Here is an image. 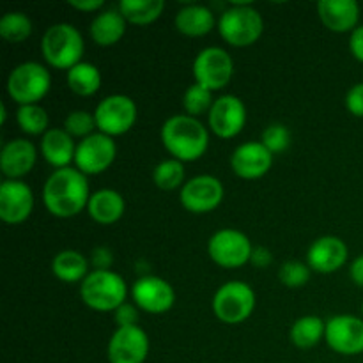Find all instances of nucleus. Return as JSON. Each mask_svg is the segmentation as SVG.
<instances>
[{
    "label": "nucleus",
    "mask_w": 363,
    "mask_h": 363,
    "mask_svg": "<svg viewBox=\"0 0 363 363\" xmlns=\"http://www.w3.org/2000/svg\"><path fill=\"white\" fill-rule=\"evenodd\" d=\"M89 181L78 169H59L46 179L43 201L46 209L57 218H71L89 204Z\"/></svg>",
    "instance_id": "nucleus-1"
},
{
    "label": "nucleus",
    "mask_w": 363,
    "mask_h": 363,
    "mask_svg": "<svg viewBox=\"0 0 363 363\" xmlns=\"http://www.w3.org/2000/svg\"><path fill=\"white\" fill-rule=\"evenodd\" d=\"M162 142L179 162H195L208 151L209 133L197 117L179 113L163 123Z\"/></svg>",
    "instance_id": "nucleus-2"
},
{
    "label": "nucleus",
    "mask_w": 363,
    "mask_h": 363,
    "mask_svg": "<svg viewBox=\"0 0 363 363\" xmlns=\"http://www.w3.org/2000/svg\"><path fill=\"white\" fill-rule=\"evenodd\" d=\"M84 38L71 23H55L46 28L41 39V52L46 62L57 69H67L82 62Z\"/></svg>",
    "instance_id": "nucleus-3"
},
{
    "label": "nucleus",
    "mask_w": 363,
    "mask_h": 363,
    "mask_svg": "<svg viewBox=\"0 0 363 363\" xmlns=\"http://www.w3.org/2000/svg\"><path fill=\"white\" fill-rule=\"evenodd\" d=\"M126 294L128 286L124 279L110 269H94L80 284L82 301L98 312H116L126 303Z\"/></svg>",
    "instance_id": "nucleus-4"
},
{
    "label": "nucleus",
    "mask_w": 363,
    "mask_h": 363,
    "mask_svg": "<svg viewBox=\"0 0 363 363\" xmlns=\"http://www.w3.org/2000/svg\"><path fill=\"white\" fill-rule=\"evenodd\" d=\"M264 21L261 13L248 2H234L223 11L218 21L220 35L233 46H250L261 38Z\"/></svg>",
    "instance_id": "nucleus-5"
},
{
    "label": "nucleus",
    "mask_w": 363,
    "mask_h": 363,
    "mask_svg": "<svg viewBox=\"0 0 363 363\" xmlns=\"http://www.w3.org/2000/svg\"><path fill=\"white\" fill-rule=\"evenodd\" d=\"M52 85V77L43 64L28 60L14 67L7 77V94L11 99L23 105H38Z\"/></svg>",
    "instance_id": "nucleus-6"
},
{
    "label": "nucleus",
    "mask_w": 363,
    "mask_h": 363,
    "mask_svg": "<svg viewBox=\"0 0 363 363\" xmlns=\"http://www.w3.org/2000/svg\"><path fill=\"white\" fill-rule=\"evenodd\" d=\"M255 308V293L248 284L233 280L220 287L213 296V312L220 321L238 325L252 315Z\"/></svg>",
    "instance_id": "nucleus-7"
},
{
    "label": "nucleus",
    "mask_w": 363,
    "mask_h": 363,
    "mask_svg": "<svg viewBox=\"0 0 363 363\" xmlns=\"http://www.w3.org/2000/svg\"><path fill=\"white\" fill-rule=\"evenodd\" d=\"M99 133L119 137L130 131L137 121V105L126 94H112L98 103L94 110Z\"/></svg>",
    "instance_id": "nucleus-8"
},
{
    "label": "nucleus",
    "mask_w": 363,
    "mask_h": 363,
    "mask_svg": "<svg viewBox=\"0 0 363 363\" xmlns=\"http://www.w3.org/2000/svg\"><path fill=\"white\" fill-rule=\"evenodd\" d=\"M250 240L236 229H222L209 238L208 254L222 268H240L252 257Z\"/></svg>",
    "instance_id": "nucleus-9"
},
{
    "label": "nucleus",
    "mask_w": 363,
    "mask_h": 363,
    "mask_svg": "<svg viewBox=\"0 0 363 363\" xmlns=\"http://www.w3.org/2000/svg\"><path fill=\"white\" fill-rule=\"evenodd\" d=\"M233 57L218 46L204 48L194 60L195 80L209 91H218V89L225 87L233 78Z\"/></svg>",
    "instance_id": "nucleus-10"
},
{
    "label": "nucleus",
    "mask_w": 363,
    "mask_h": 363,
    "mask_svg": "<svg viewBox=\"0 0 363 363\" xmlns=\"http://www.w3.org/2000/svg\"><path fill=\"white\" fill-rule=\"evenodd\" d=\"M117 155L116 142L105 133H92L78 142L74 163L82 174H101L113 163Z\"/></svg>",
    "instance_id": "nucleus-11"
},
{
    "label": "nucleus",
    "mask_w": 363,
    "mask_h": 363,
    "mask_svg": "<svg viewBox=\"0 0 363 363\" xmlns=\"http://www.w3.org/2000/svg\"><path fill=\"white\" fill-rule=\"evenodd\" d=\"M181 204L190 213H209L220 206L223 199V184L215 176H197L181 188Z\"/></svg>",
    "instance_id": "nucleus-12"
},
{
    "label": "nucleus",
    "mask_w": 363,
    "mask_h": 363,
    "mask_svg": "<svg viewBox=\"0 0 363 363\" xmlns=\"http://www.w3.org/2000/svg\"><path fill=\"white\" fill-rule=\"evenodd\" d=\"M149 354V337L138 326L117 328L106 347L110 363H144Z\"/></svg>",
    "instance_id": "nucleus-13"
},
{
    "label": "nucleus",
    "mask_w": 363,
    "mask_h": 363,
    "mask_svg": "<svg viewBox=\"0 0 363 363\" xmlns=\"http://www.w3.org/2000/svg\"><path fill=\"white\" fill-rule=\"evenodd\" d=\"M209 128L220 138H233L247 123V106L238 96L225 94L215 99L208 113Z\"/></svg>",
    "instance_id": "nucleus-14"
},
{
    "label": "nucleus",
    "mask_w": 363,
    "mask_h": 363,
    "mask_svg": "<svg viewBox=\"0 0 363 363\" xmlns=\"http://www.w3.org/2000/svg\"><path fill=\"white\" fill-rule=\"evenodd\" d=\"M326 342L335 353L353 357L363 353V319L335 315L326 323Z\"/></svg>",
    "instance_id": "nucleus-15"
},
{
    "label": "nucleus",
    "mask_w": 363,
    "mask_h": 363,
    "mask_svg": "<svg viewBox=\"0 0 363 363\" xmlns=\"http://www.w3.org/2000/svg\"><path fill=\"white\" fill-rule=\"evenodd\" d=\"M131 296L138 308L149 314H165L176 301V293L167 280L160 277H142L131 287Z\"/></svg>",
    "instance_id": "nucleus-16"
},
{
    "label": "nucleus",
    "mask_w": 363,
    "mask_h": 363,
    "mask_svg": "<svg viewBox=\"0 0 363 363\" xmlns=\"http://www.w3.org/2000/svg\"><path fill=\"white\" fill-rule=\"evenodd\" d=\"M34 194L20 179H6L0 184V218L6 223H21L30 216Z\"/></svg>",
    "instance_id": "nucleus-17"
},
{
    "label": "nucleus",
    "mask_w": 363,
    "mask_h": 363,
    "mask_svg": "<svg viewBox=\"0 0 363 363\" xmlns=\"http://www.w3.org/2000/svg\"><path fill=\"white\" fill-rule=\"evenodd\" d=\"M273 165V152L262 142H245L230 156L234 174L243 179H257L268 174Z\"/></svg>",
    "instance_id": "nucleus-18"
},
{
    "label": "nucleus",
    "mask_w": 363,
    "mask_h": 363,
    "mask_svg": "<svg viewBox=\"0 0 363 363\" xmlns=\"http://www.w3.org/2000/svg\"><path fill=\"white\" fill-rule=\"evenodd\" d=\"M347 261V247L340 238L323 236L311 245L307 252V264L318 273H333Z\"/></svg>",
    "instance_id": "nucleus-19"
},
{
    "label": "nucleus",
    "mask_w": 363,
    "mask_h": 363,
    "mask_svg": "<svg viewBox=\"0 0 363 363\" xmlns=\"http://www.w3.org/2000/svg\"><path fill=\"white\" fill-rule=\"evenodd\" d=\"M38 152L32 142L25 138H14L4 144L0 151V169L7 179H20L27 176L35 165Z\"/></svg>",
    "instance_id": "nucleus-20"
},
{
    "label": "nucleus",
    "mask_w": 363,
    "mask_h": 363,
    "mask_svg": "<svg viewBox=\"0 0 363 363\" xmlns=\"http://www.w3.org/2000/svg\"><path fill=\"white\" fill-rule=\"evenodd\" d=\"M318 13L326 28L332 32H347L357 27L360 6L354 0H319Z\"/></svg>",
    "instance_id": "nucleus-21"
},
{
    "label": "nucleus",
    "mask_w": 363,
    "mask_h": 363,
    "mask_svg": "<svg viewBox=\"0 0 363 363\" xmlns=\"http://www.w3.org/2000/svg\"><path fill=\"white\" fill-rule=\"evenodd\" d=\"M41 152L50 165L59 169H66L71 162H74V147L73 137L66 130L60 128H52L43 135Z\"/></svg>",
    "instance_id": "nucleus-22"
},
{
    "label": "nucleus",
    "mask_w": 363,
    "mask_h": 363,
    "mask_svg": "<svg viewBox=\"0 0 363 363\" xmlns=\"http://www.w3.org/2000/svg\"><path fill=\"white\" fill-rule=\"evenodd\" d=\"M124 208H126V204H124L123 195L116 190H110V188H103V190L92 194L87 204L91 218L101 225L116 223L124 215Z\"/></svg>",
    "instance_id": "nucleus-23"
},
{
    "label": "nucleus",
    "mask_w": 363,
    "mask_h": 363,
    "mask_svg": "<svg viewBox=\"0 0 363 363\" xmlns=\"http://www.w3.org/2000/svg\"><path fill=\"white\" fill-rule=\"evenodd\" d=\"M213 25H215L213 11L201 4L184 6L176 14V28L181 34L190 35V38H201V35L209 34Z\"/></svg>",
    "instance_id": "nucleus-24"
},
{
    "label": "nucleus",
    "mask_w": 363,
    "mask_h": 363,
    "mask_svg": "<svg viewBox=\"0 0 363 363\" xmlns=\"http://www.w3.org/2000/svg\"><path fill=\"white\" fill-rule=\"evenodd\" d=\"M124 32H126V18L116 9L103 11L91 23V38L99 46L116 45L123 39Z\"/></svg>",
    "instance_id": "nucleus-25"
},
{
    "label": "nucleus",
    "mask_w": 363,
    "mask_h": 363,
    "mask_svg": "<svg viewBox=\"0 0 363 363\" xmlns=\"http://www.w3.org/2000/svg\"><path fill=\"white\" fill-rule=\"evenodd\" d=\"M52 272L62 282L82 284V280L89 275V262L80 252L62 250L53 257Z\"/></svg>",
    "instance_id": "nucleus-26"
},
{
    "label": "nucleus",
    "mask_w": 363,
    "mask_h": 363,
    "mask_svg": "<svg viewBox=\"0 0 363 363\" xmlns=\"http://www.w3.org/2000/svg\"><path fill=\"white\" fill-rule=\"evenodd\" d=\"M326 333V325L318 315H303L291 326V342L301 350H308L321 342Z\"/></svg>",
    "instance_id": "nucleus-27"
},
{
    "label": "nucleus",
    "mask_w": 363,
    "mask_h": 363,
    "mask_svg": "<svg viewBox=\"0 0 363 363\" xmlns=\"http://www.w3.org/2000/svg\"><path fill=\"white\" fill-rule=\"evenodd\" d=\"M67 85L78 96H92L101 87V73L91 62H78L67 71Z\"/></svg>",
    "instance_id": "nucleus-28"
},
{
    "label": "nucleus",
    "mask_w": 363,
    "mask_h": 363,
    "mask_svg": "<svg viewBox=\"0 0 363 363\" xmlns=\"http://www.w3.org/2000/svg\"><path fill=\"white\" fill-rule=\"evenodd\" d=\"M165 9L163 0H121L119 11L126 21L135 25H147L158 20Z\"/></svg>",
    "instance_id": "nucleus-29"
},
{
    "label": "nucleus",
    "mask_w": 363,
    "mask_h": 363,
    "mask_svg": "<svg viewBox=\"0 0 363 363\" xmlns=\"http://www.w3.org/2000/svg\"><path fill=\"white\" fill-rule=\"evenodd\" d=\"M32 34L30 18L20 11H11L0 18V35L9 43H21Z\"/></svg>",
    "instance_id": "nucleus-30"
},
{
    "label": "nucleus",
    "mask_w": 363,
    "mask_h": 363,
    "mask_svg": "<svg viewBox=\"0 0 363 363\" xmlns=\"http://www.w3.org/2000/svg\"><path fill=\"white\" fill-rule=\"evenodd\" d=\"M152 181L162 190H176L184 181V165L176 158L163 160L152 170Z\"/></svg>",
    "instance_id": "nucleus-31"
},
{
    "label": "nucleus",
    "mask_w": 363,
    "mask_h": 363,
    "mask_svg": "<svg viewBox=\"0 0 363 363\" xmlns=\"http://www.w3.org/2000/svg\"><path fill=\"white\" fill-rule=\"evenodd\" d=\"M16 121L28 135H45L48 131V113L39 105H23L18 108Z\"/></svg>",
    "instance_id": "nucleus-32"
},
{
    "label": "nucleus",
    "mask_w": 363,
    "mask_h": 363,
    "mask_svg": "<svg viewBox=\"0 0 363 363\" xmlns=\"http://www.w3.org/2000/svg\"><path fill=\"white\" fill-rule=\"evenodd\" d=\"M211 92L213 91L206 89L204 85L197 84V82L194 85H190L183 94V106L186 110V116L199 117L206 112L209 113L213 103H215L213 101Z\"/></svg>",
    "instance_id": "nucleus-33"
},
{
    "label": "nucleus",
    "mask_w": 363,
    "mask_h": 363,
    "mask_svg": "<svg viewBox=\"0 0 363 363\" xmlns=\"http://www.w3.org/2000/svg\"><path fill=\"white\" fill-rule=\"evenodd\" d=\"M311 272L312 269L308 264L300 261H287L280 268L279 279L286 287L296 289V287H303L311 280Z\"/></svg>",
    "instance_id": "nucleus-34"
},
{
    "label": "nucleus",
    "mask_w": 363,
    "mask_h": 363,
    "mask_svg": "<svg viewBox=\"0 0 363 363\" xmlns=\"http://www.w3.org/2000/svg\"><path fill=\"white\" fill-rule=\"evenodd\" d=\"M96 126L94 113L87 112V110H74L64 121V130L71 135V137H89L92 135Z\"/></svg>",
    "instance_id": "nucleus-35"
},
{
    "label": "nucleus",
    "mask_w": 363,
    "mask_h": 363,
    "mask_svg": "<svg viewBox=\"0 0 363 363\" xmlns=\"http://www.w3.org/2000/svg\"><path fill=\"white\" fill-rule=\"evenodd\" d=\"M262 144L272 152H282L289 147L291 133L284 124H272L262 131Z\"/></svg>",
    "instance_id": "nucleus-36"
},
{
    "label": "nucleus",
    "mask_w": 363,
    "mask_h": 363,
    "mask_svg": "<svg viewBox=\"0 0 363 363\" xmlns=\"http://www.w3.org/2000/svg\"><path fill=\"white\" fill-rule=\"evenodd\" d=\"M116 323L119 328H126V326H137L138 323V311L135 305L123 303L116 311Z\"/></svg>",
    "instance_id": "nucleus-37"
},
{
    "label": "nucleus",
    "mask_w": 363,
    "mask_h": 363,
    "mask_svg": "<svg viewBox=\"0 0 363 363\" xmlns=\"http://www.w3.org/2000/svg\"><path fill=\"white\" fill-rule=\"evenodd\" d=\"M346 106L353 116L363 117V84H357L350 89L346 96Z\"/></svg>",
    "instance_id": "nucleus-38"
},
{
    "label": "nucleus",
    "mask_w": 363,
    "mask_h": 363,
    "mask_svg": "<svg viewBox=\"0 0 363 363\" xmlns=\"http://www.w3.org/2000/svg\"><path fill=\"white\" fill-rule=\"evenodd\" d=\"M113 264V254L106 247H98L92 252V266L96 269H101V272H106L110 269V266Z\"/></svg>",
    "instance_id": "nucleus-39"
},
{
    "label": "nucleus",
    "mask_w": 363,
    "mask_h": 363,
    "mask_svg": "<svg viewBox=\"0 0 363 363\" xmlns=\"http://www.w3.org/2000/svg\"><path fill=\"white\" fill-rule=\"evenodd\" d=\"M350 50L354 55V59L363 62V25L362 27H357L353 32H351Z\"/></svg>",
    "instance_id": "nucleus-40"
},
{
    "label": "nucleus",
    "mask_w": 363,
    "mask_h": 363,
    "mask_svg": "<svg viewBox=\"0 0 363 363\" xmlns=\"http://www.w3.org/2000/svg\"><path fill=\"white\" fill-rule=\"evenodd\" d=\"M273 257L272 252L264 247H255L254 252H252L250 262L255 266V268H266L268 264H272Z\"/></svg>",
    "instance_id": "nucleus-41"
},
{
    "label": "nucleus",
    "mask_w": 363,
    "mask_h": 363,
    "mask_svg": "<svg viewBox=\"0 0 363 363\" xmlns=\"http://www.w3.org/2000/svg\"><path fill=\"white\" fill-rule=\"evenodd\" d=\"M350 275H351V280H353L357 286L363 287V254L358 255V257L353 261V264H351L350 268Z\"/></svg>",
    "instance_id": "nucleus-42"
},
{
    "label": "nucleus",
    "mask_w": 363,
    "mask_h": 363,
    "mask_svg": "<svg viewBox=\"0 0 363 363\" xmlns=\"http://www.w3.org/2000/svg\"><path fill=\"white\" fill-rule=\"evenodd\" d=\"M69 6L80 11H96L103 6V0H69Z\"/></svg>",
    "instance_id": "nucleus-43"
},
{
    "label": "nucleus",
    "mask_w": 363,
    "mask_h": 363,
    "mask_svg": "<svg viewBox=\"0 0 363 363\" xmlns=\"http://www.w3.org/2000/svg\"><path fill=\"white\" fill-rule=\"evenodd\" d=\"M362 312H363V303H362Z\"/></svg>",
    "instance_id": "nucleus-44"
}]
</instances>
